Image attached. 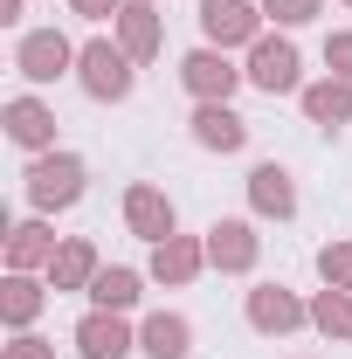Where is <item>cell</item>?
Instances as JSON below:
<instances>
[{"mask_svg": "<svg viewBox=\"0 0 352 359\" xmlns=\"http://www.w3.org/2000/svg\"><path fill=\"white\" fill-rule=\"evenodd\" d=\"M62 62H69V48L55 42V35H35V42H28V76H55Z\"/></svg>", "mask_w": 352, "mask_h": 359, "instance_id": "cell-9", "label": "cell"}, {"mask_svg": "<svg viewBox=\"0 0 352 359\" xmlns=\"http://www.w3.org/2000/svg\"><path fill=\"white\" fill-rule=\"evenodd\" d=\"M194 269V249H159V276H187Z\"/></svg>", "mask_w": 352, "mask_h": 359, "instance_id": "cell-17", "label": "cell"}, {"mask_svg": "<svg viewBox=\"0 0 352 359\" xmlns=\"http://www.w3.org/2000/svg\"><path fill=\"white\" fill-rule=\"evenodd\" d=\"M145 346L159 359H180L187 353V325H180V318H152V325H145Z\"/></svg>", "mask_w": 352, "mask_h": 359, "instance_id": "cell-7", "label": "cell"}, {"mask_svg": "<svg viewBox=\"0 0 352 359\" xmlns=\"http://www.w3.org/2000/svg\"><path fill=\"white\" fill-rule=\"evenodd\" d=\"M269 7H276L283 21H304V14H311V7H318V0H269Z\"/></svg>", "mask_w": 352, "mask_h": 359, "instance_id": "cell-20", "label": "cell"}, {"mask_svg": "<svg viewBox=\"0 0 352 359\" xmlns=\"http://www.w3.org/2000/svg\"><path fill=\"white\" fill-rule=\"evenodd\" d=\"M290 318H297V304H290V297H256V325H290Z\"/></svg>", "mask_w": 352, "mask_h": 359, "instance_id": "cell-14", "label": "cell"}, {"mask_svg": "<svg viewBox=\"0 0 352 359\" xmlns=\"http://www.w3.org/2000/svg\"><path fill=\"white\" fill-rule=\"evenodd\" d=\"M187 83H194V90H228V83H235V69L215 62V55H194V62H187Z\"/></svg>", "mask_w": 352, "mask_h": 359, "instance_id": "cell-10", "label": "cell"}, {"mask_svg": "<svg viewBox=\"0 0 352 359\" xmlns=\"http://www.w3.org/2000/svg\"><path fill=\"white\" fill-rule=\"evenodd\" d=\"M201 145L235 152V145H242V118H228V111H201Z\"/></svg>", "mask_w": 352, "mask_h": 359, "instance_id": "cell-8", "label": "cell"}, {"mask_svg": "<svg viewBox=\"0 0 352 359\" xmlns=\"http://www.w3.org/2000/svg\"><path fill=\"white\" fill-rule=\"evenodd\" d=\"M97 297H104V304L118 311V304H132V297H138V283L125 276V269H111V276H97Z\"/></svg>", "mask_w": 352, "mask_h": 359, "instance_id": "cell-13", "label": "cell"}, {"mask_svg": "<svg viewBox=\"0 0 352 359\" xmlns=\"http://www.w3.org/2000/svg\"><path fill=\"white\" fill-rule=\"evenodd\" d=\"M332 62H346V69H352V35H346V42H332Z\"/></svg>", "mask_w": 352, "mask_h": 359, "instance_id": "cell-21", "label": "cell"}, {"mask_svg": "<svg viewBox=\"0 0 352 359\" xmlns=\"http://www.w3.org/2000/svg\"><path fill=\"white\" fill-rule=\"evenodd\" d=\"M318 318H325V325H332V332H346V325H352V311H346V304H332V297H325V304H318Z\"/></svg>", "mask_w": 352, "mask_h": 359, "instance_id": "cell-18", "label": "cell"}, {"mask_svg": "<svg viewBox=\"0 0 352 359\" xmlns=\"http://www.w3.org/2000/svg\"><path fill=\"white\" fill-rule=\"evenodd\" d=\"M76 159H42L35 166V201H76Z\"/></svg>", "mask_w": 352, "mask_h": 359, "instance_id": "cell-4", "label": "cell"}, {"mask_svg": "<svg viewBox=\"0 0 352 359\" xmlns=\"http://www.w3.org/2000/svg\"><path fill=\"white\" fill-rule=\"evenodd\" d=\"M215 256L221 263H249V228H235V222L215 228Z\"/></svg>", "mask_w": 352, "mask_h": 359, "instance_id": "cell-12", "label": "cell"}, {"mask_svg": "<svg viewBox=\"0 0 352 359\" xmlns=\"http://www.w3.org/2000/svg\"><path fill=\"white\" fill-rule=\"evenodd\" d=\"M42 132H48V125H42V111H35V104H14V138H28V145H35Z\"/></svg>", "mask_w": 352, "mask_h": 359, "instance_id": "cell-15", "label": "cell"}, {"mask_svg": "<svg viewBox=\"0 0 352 359\" xmlns=\"http://www.w3.org/2000/svg\"><path fill=\"white\" fill-rule=\"evenodd\" d=\"M125 346H132V339H125V325H111V318H90V325H83V353H90V359H118Z\"/></svg>", "mask_w": 352, "mask_h": 359, "instance_id": "cell-5", "label": "cell"}, {"mask_svg": "<svg viewBox=\"0 0 352 359\" xmlns=\"http://www.w3.org/2000/svg\"><path fill=\"white\" fill-rule=\"evenodd\" d=\"M325 276H352V249H325Z\"/></svg>", "mask_w": 352, "mask_h": 359, "instance_id": "cell-19", "label": "cell"}, {"mask_svg": "<svg viewBox=\"0 0 352 359\" xmlns=\"http://www.w3.org/2000/svg\"><path fill=\"white\" fill-rule=\"evenodd\" d=\"M304 104H311V118H325V125H332V118H352V90H332V83L311 90Z\"/></svg>", "mask_w": 352, "mask_h": 359, "instance_id": "cell-11", "label": "cell"}, {"mask_svg": "<svg viewBox=\"0 0 352 359\" xmlns=\"http://www.w3.org/2000/svg\"><path fill=\"white\" fill-rule=\"evenodd\" d=\"M83 69H90V90L97 97H125V83H132V69H125V55H111V48L97 42L83 55Z\"/></svg>", "mask_w": 352, "mask_h": 359, "instance_id": "cell-1", "label": "cell"}, {"mask_svg": "<svg viewBox=\"0 0 352 359\" xmlns=\"http://www.w3.org/2000/svg\"><path fill=\"white\" fill-rule=\"evenodd\" d=\"M256 208L290 215V173H283V166H263V173H256Z\"/></svg>", "mask_w": 352, "mask_h": 359, "instance_id": "cell-6", "label": "cell"}, {"mask_svg": "<svg viewBox=\"0 0 352 359\" xmlns=\"http://www.w3.org/2000/svg\"><path fill=\"white\" fill-rule=\"evenodd\" d=\"M201 21H208V35H215V42H242V35L256 28L242 0H208V7H201Z\"/></svg>", "mask_w": 352, "mask_h": 359, "instance_id": "cell-3", "label": "cell"}, {"mask_svg": "<svg viewBox=\"0 0 352 359\" xmlns=\"http://www.w3.org/2000/svg\"><path fill=\"white\" fill-rule=\"evenodd\" d=\"M256 83H263V90H290V83H297V55H290V42H263V48H256Z\"/></svg>", "mask_w": 352, "mask_h": 359, "instance_id": "cell-2", "label": "cell"}, {"mask_svg": "<svg viewBox=\"0 0 352 359\" xmlns=\"http://www.w3.org/2000/svg\"><path fill=\"white\" fill-rule=\"evenodd\" d=\"M132 215H138L145 228H166V222H173V208H159L152 194H138V201H132Z\"/></svg>", "mask_w": 352, "mask_h": 359, "instance_id": "cell-16", "label": "cell"}]
</instances>
